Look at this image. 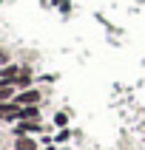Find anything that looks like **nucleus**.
<instances>
[{"label":"nucleus","instance_id":"0eeeda50","mask_svg":"<svg viewBox=\"0 0 145 150\" xmlns=\"http://www.w3.org/2000/svg\"><path fill=\"white\" fill-rule=\"evenodd\" d=\"M54 125H57V127H66L68 125V113H66V110H57V113H54Z\"/></svg>","mask_w":145,"mask_h":150},{"label":"nucleus","instance_id":"6e6552de","mask_svg":"<svg viewBox=\"0 0 145 150\" xmlns=\"http://www.w3.org/2000/svg\"><path fill=\"white\" fill-rule=\"evenodd\" d=\"M9 62H14V59H11V54H9L6 48H0V65H9Z\"/></svg>","mask_w":145,"mask_h":150},{"label":"nucleus","instance_id":"1a4fd4ad","mask_svg":"<svg viewBox=\"0 0 145 150\" xmlns=\"http://www.w3.org/2000/svg\"><path fill=\"white\" fill-rule=\"evenodd\" d=\"M57 3V8H63V11H68V0H54Z\"/></svg>","mask_w":145,"mask_h":150},{"label":"nucleus","instance_id":"20e7f679","mask_svg":"<svg viewBox=\"0 0 145 150\" xmlns=\"http://www.w3.org/2000/svg\"><path fill=\"white\" fill-rule=\"evenodd\" d=\"M37 144L40 142L34 136H14V150H40Z\"/></svg>","mask_w":145,"mask_h":150},{"label":"nucleus","instance_id":"423d86ee","mask_svg":"<svg viewBox=\"0 0 145 150\" xmlns=\"http://www.w3.org/2000/svg\"><path fill=\"white\" fill-rule=\"evenodd\" d=\"M71 136H74V133H71V130H68V127H60V133L54 136V144H66L68 139H71Z\"/></svg>","mask_w":145,"mask_h":150},{"label":"nucleus","instance_id":"f257e3e1","mask_svg":"<svg viewBox=\"0 0 145 150\" xmlns=\"http://www.w3.org/2000/svg\"><path fill=\"white\" fill-rule=\"evenodd\" d=\"M43 96H46V93H43V88L31 85V88H26V91H17L14 102H17V105H40Z\"/></svg>","mask_w":145,"mask_h":150},{"label":"nucleus","instance_id":"39448f33","mask_svg":"<svg viewBox=\"0 0 145 150\" xmlns=\"http://www.w3.org/2000/svg\"><path fill=\"white\" fill-rule=\"evenodd\" d=\"M14 96H17V85L0 82V105H3V102H11Z\"/></svg>","mask_w":145,"mask_h":150},{"label":"nucleus","instance_id":"f03ea898","mask_svg":"<svg viewBox=\"0 0 145 150\" xmlns=\"http://www.w3.org/2000/svg\"><path fill=\"white\" fill-rule=\"evenodd\" d=\"M46 127H43L40 119H20L14 122V136H29V133H43Z\"/></svg>","mask_w":145,"mask_h":150},{"label":"nucleus","instance_id":"7ed1b4c3","mask_svg":"<svg viewBox=\"0 0 145 150\" xmlns=\"http://www.w3.org/2000/svg\"><path fill=\"white\" fill-rule=\"evenodd\" d=\"M20 113H23V105H17L14 99L11 102H3L0 105V122H20Z\"/></svg>","mask_w":145,"mask_h":150}]
</instances>
